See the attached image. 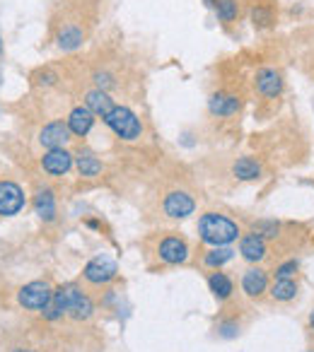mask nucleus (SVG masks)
<instances>
[{
    "mask_svg": "<svg viewBox=\"0 0 314 352\" xmlns=\"http://www.w3.org/2000/svg\"><path fill=\"white\" fill-rule=\"evenodd\" d=\"M41 314H44V318H49V321H56V318H61L63 314L73 316L75 321H87L94 314V304H92V299L80 292L75 285H61L59 289H54V297H51L49 307Z\"/></svg>",
    "mask_w": 314,
    "mask_h": 352,
    "instance_id": "obj_1",
    "label": "nucleus"
},
{
    "mask_svg": "<svg viewBox=\"0 0 314 352\" xmlns=\"http://www.w3.org/2000/svg\"><path fill=\"white\" fill-rule=\"evenodd\" d=\"M198 234L211 246H230L242 236L240 225L220 212H206L198 220Z\"/></svg>",
    "mask_w": 314,
    "mask_h": 352,
    "instance_id": "obj_2",
    "label": "nucleus"
},
{
    "mask_svg": "<svg viewBox=\"0 0 314 352\" xmlns=\"http://www.w3.org/2000/svg\"><path fill=\"white\" fill-rule=\"evenodd\" d=\"M104 123L114 131V135L121 138L126 142H133L143 135V123L128 107H114L112 111L104 116Z\"/></svg>",
    "mask_w": 314,
    "mask_h": 352,
    "instance_id": "obj_3",
    "label": "nucleus"
},
{
    "mask_svg": "<svg viewBox=\"0 0 314 352\" xmlns=\"http://www.w3.org/2000/svg\"><path fill=\"white\" fill-rule=\"evenodd\" d=\"M254 87H256V94L264 99H278L285 89V80H283V73L278 68H259L254 75Z\"/></svg>",
    "mask_w": 314,
    "mask_h": 352,
    "instance_id": "obj_4",
    "label": "nucleus"
},
{
    "mask_svg": "<svg viewBox=\"0 0 314 352\" xmlns=\"http://www.w3.org/2000/svg\"><path fill=\"white\" fill-rule=\"evenodd\" d=\"M51 297H54V292H51L49 283H41V280L25 285V287L17 292V302L25 309H32V311H44V309L49 307Z\"/></svg>",
    "mask_w": 314,
    "mask_h": 352,
    "instance_id": "obj_5",
    "label": "nucleus"
},
{
    "mask_svg": "<svg viewBox=\"0 0 314 352\" xmlns=\"http://www.w3.org/2000/svg\"><path fill=\"white\" fill-rule=\"evenodd\" d=\"M118 273V265L114 258H109V256H97V258H92L87 265H85L83 275L87 283L92 285H107L112 283L114 278H116Z\"/></svg>",
    "mask_w": 314,
    "mask_h": 352,
    "instance_id": "obj_6",
    "label": "nucleus"
},
{
    "mask_svg": "<svg viewBox=\"0 0 314 352\" xmlns=\"http://www.w3.org/2000/svg\"><path fill=\"white\" fill-rule=\"evenodd\" d=\"M157 256H160V261L167 263V265H182L189 261V246L182 236L169 234L160 241V246H157Z\"/></svg>",
    "mask_w": 314,
    "mask_h": 352,
    "instance_id": "obj_7",
    "label": "nucleus"
},
{
    "mask_svg": "<svg viewBox=\"0 0 314 352\" xmlns=\"http://www.w3.org/2000/svg\"><path fill=\"white\" fill-rule=\"evenodd\" d=\"M25 208V191L15 182H0V215L12 217Z\"/></svg>",
    "mask_w": 314,
    "mask_h": 352,
    "instance_id": "obj_8",
    "label": "nucleus"
},
{
    "mask_svg": "<svg viewBox=\"0 0 314 352\" xmlns=\"http://www.w3.org/2000/svg\"><path fill=\"white\" fill-rule=\"evenodd\" d=\"M251 27L256 32L273 30L275 22H278V12H275V0H254L249 10Z\"/></svg>",
    "mask_w": 314,
    "mask_h": 352,
    "instance_id": "obj_9",
    "label": "nucleus"
},
{
    "mask_svg": "<svg viewBox=\"0 0 314 352\" xmlns=\"http://www.w3.org/2000/svg\"><path fill=\"white\" fill-rule=\"evenodd\" d=\"M163 208H165V215L167 217H172V220H184V217L193 215L196 201H193L187 191H172V193H167Z\"/></svg>",
    "mask_w": 314,
    "mask_h": 352,
    "instance_id": "obj_10",
    "label": "nucleus"
},
{
    "mask_svg": "<svg viewBox=\"0 0 314 352\" xmlns=\"http://www.w3.org/2000/svg\"><path fill=\"white\" fill-rule=\"evenodd\" d=\"M240 109H242V99L232 92H225V89H222V92L211 94V99H208V111L218 118L235 116V113H240Z\"/></svg>",
    "mask_w": 314,
    "mask_h": 352,
    "instance_id": "obj_11",
    "label": "nucleus"
},
{
    "mask_svg": "<svg viewBox=\"0 0 314 352\" xmlns=\"http://www.w3.org/2000/svg\"><path fill=\"white\" fill-rule=\"evenodd\" d=\"M70 135H73V133H70L68 123L51 121L41 128L39 142H41V147H46V150H59V147H65V142L70 140Z\"/></svg>",
    "mask_w": 314,
    "mask_h": 352,
    "instance_id": "obj_12",
    "label": "nucleus"
},
{
    "mask_svg": "<svg viewBox=\"0 0 314 352\" xmlns=\"http://www.w3.org/2000/svg\"><path fill=\"white\" fill-rule=\"evenodd\" d=\"M75 157L70 155L65 147H59V150H46L44 157H41V166H44L46 174L51 176H63L70 171V166H73Z\"/></svg>",
    "mask_w": 314,
    "mask_h": 352,
    "instance_id": "obj_13",
    "label": "nucleus"
},
{
    "mask_svg": "<svg viewBox=\"0 0 314 352\" xmlns=\"http://www.w3.org/2000/svg\"><path fill=\"white\" fill-rule=\"evenodd\" d=\"M240 254L244 256V261H249V263H259V261H264L266 256H269V246H266L264 236L249 232V234L240 236Z\"/></svg>",
    "mask_w": 314,
    "mask_h": 352,
    "instance_id": "obj_14",
    "label": "nucleus"
},
{
    "mask_svg": "<svg viewBox=\"0 0 314 352\" xmlns=\"http://www.w3.org/2000/svg\"><path fill=\"white\" fill-rule=\"evenodd\" d=\"M269 275H266V270L261 268H249L244 275H242V289H244L247 297L251 299H259L264 292H269Z\"/></svg>",
    "mask_w": 314,
    "mask_h": 352,
    "instance_id": "obj_15",
    "label": "nucleus"
},
{
    "mask_svg": "<svg viewBox=\"0 0 314 352\" xmlns=\"http://www.w3.org/2000/svg\"><path fill=\"white\" fill-rule=\"evenodd\" d=\"M94 113L90 111L87 107H75L73 111L68 113V118H65V123H68V128H70V133L73 135H78V138H85L90 131H92V126H94Z\"/></svg>",
    "mask_w": 314,
    "mask_h": 352,
    "instance_id": "obj_16",
    "label": "nucleus"
},
{
    "mask_svg": "<svg viewBox=\"0 0 314 352\" xmlns=\"http://www.w3.org/2000/svg\"><path fill=\"white\" fill-rule=\"evenodd\" d=\"M85 107H87L90 111L94 113V116H102L104 118L114 107H116V104H114V99L109 97V92L94 87V89H90V92L85 94Z\"/></svg>",
    "mask_w": 314,
    "mask_h": 352,
    "instance_id": "obj_17",
    "label": "nucleus"
},
{
    "mask_svg": "<svg viewBox=\"0 0 314 352\" xmlns=\"http://www.w3.org/2000/svg\"><path fill=\"white\" fill-rule=\"evenodd\" d=\"M34 210L44 222L56 220V196L51 188H39L34 196Z\"/></svg>",
    "mask_w": 314,
    "mask_h": 352,
    "instance_id": "obj_18",
    "label": "nucleus"
},
{
    "mask_svg": "<svg viewBox=\"0 0 314 352\" xmlns=\"http://www.w3.org/2000/svg\"><path fill=\"white\" fill-rule=\"evenodd\" d=\"M232 176L240 182H256L261 176V162L254 160V157H240L232 164Z\"/></svg>",
    "mask_w": 314,
    "mask_h": 352,
    "instance_id": "obj_19",
    "label": "nucleus"
},
{
    "mask_svg": "<svg viewBox=\"0 0 314 352\" xmlns=\"http://www.w3.org/2000/svg\"><path fill=\"white\" fill-rule=\"evenodd\" d=\"M75 166H78L80 176H85V179H94V176L102 174V162L90 150H80L78 155H75Z\"/></svg>",
    "mask_w": 314,
    "mask_h": 352,
    "instance_id": "obj_20",
    "label": "nucleus"
},
{
    "mask_svg": "<svg viewBox=\"0 0 314 352\" xmlns=\"http://www.w3.org/2000/svg\"><path fill=\"white\" fill-rule=\"evenodd\" d=\"M269 294L275 302H293L297 297V283L293 278H275V283L269 287Z\"/></svg>",
    "mask_w": 314,
    "mask_h": 352,
    "instance_id": "obj_21",
    "label": "nucleus"
},
{
    "mask_svg": "<svg viewBox=\"0 0 314 352\" xmlns=\"http://www.w3.org/2000/svg\"><path fill=\"white\" fill-rule=\"evenodd\" d=\"M208 287H211V292L216 294V299H220V302L230 299V294L235 292V285H232V280L227 278L225 273H220V270L208 275Z\"/></svg>",
    "mask_w": 314,
    "mask_h": 352,
    "instance_id": "obj_22",
    "label": "nucleus"
},
{
    "mask_svg": "<svg viewBox=\"0 0 314 352\" xmlns=\"http://www.w3.org/2000/svg\"><path fill=\"white\" fill-rule=\"evenodd\" d=\"M83 39H85V34H83V30H80L78 25H63V27H61V32H59V46L63 51L80 49V46H83Z\"/></svg>",
    "mask_w": 314,
    "mask_h": 352,
    "instance_id": "obj_23",
    "label": "nucleus"
},
{
    "mask_svg": "<svg viewBox=\"0 0 314 352\" xmlns=\"http://www.w3.org/2000/svg\"><path fill=\"white\" fill-rule=\"evenodd\" d=\"M213 8L222 25H232L240 17V0H213Z\"/></svg>",
    "mask_w": 314,
    "mask_h": 352,
    "instance_id": "obj_24",
    "label": "nucleus"
},
{
    "mask_svg": "<svg viewBox=\"0 0 314 352\" xmlns=\"http://www.w3.org/2000/svg\"><path fill=\"white\" fill-rule=\"evenodd\" d=\"M232 256H235V251H232L230 246H216V249H211V251L206 254L203 263H206L208 268H220V265L230 263Z\"/></svg>",
    "mask_w": 314,
    "mask_h": 352,
    "instance_id": "obj_25",
    "label": "nucleus"
},
{
    "mask_svg": "<svg viewBox=\"0 0 314 352\" xmlns=\"http://www.w3.org/2000/svg\"><path fill=\"white\" fill-rule=\"evenodd\" d=\"M251 232L259 236H264V239H275L280 232V225L275 220H259L251 225Z\"/></svg>",
    "mask_w": 314,
    "mask_h": 352,
    "instance_id": "obj_26",
    "label": "nucleus"
},
{
    "mask_svg": "<svg viewBox=\"0 0 314 352\" xmlns=\"http://www.w3.org/2000/svg\"><path fill=\"white\" fill-rule=\"evenodd\" d=\"M32 80H34V85H39V87H54V85L59 82V73L51 68H44V70H36V73L32 75Z\"/></svg>",
    "mask_w": 314,
    "mask_h": 352,
    "instance_id": "obj_27",
    "label": "nucleus"
},
{
    "mask_svg": "<svg viewBox=\"0 0 314 352\" xmlns=\"http://www.w3.org/2000/svg\"><path fill=\"white\" fill-rule=\"evenodd\" d=\"M94 85H97L99 89H104V92H109V89L116 85V80H114V75L107 73V70H99V73H94Z\"/></svg>",
    "mask_w": 314,
    "mask_h": 352,
    "instance_id": "obj_28",
    "label": "nucleus"
},
{
    "mask_svg": "<svg viewBox=\"0 0 314 352\" xmlns=\"http://www.w3.org/2000/svg\"><path fill=\"white\" fill-rule=\"evenodd\" d=\"M297 268H300V263L295 258L285 261V263H280L278 268H275V278H293V275L297 273Z\"/></svg>",
    "mask_w": 314,
    "mask_h": 352,
    "instance_id": "obj_29",
    "label": "nucleus"
},
{
    "mask_svg": "<svg viewBox=\"0 0 314 352\" xmlns=\"http://www.w3.org/2000/svg\"><path fill=\"white\" fill-rule=\"evenodd\" d=\"M309 326H312V331H314V311H312V316H309Z\"/></svg>",
    "mask_w": 314,
    "mask_h": 352,
    "instance_id": "obj_30",
    "label": "nucleus"
},
{
    "mask_svg": "<svg viewBox=\"0 0 314 352\" xmlns=\"http://www.w3.org/2000/svg\"><path fill=\"white\" fill-rule=\"evenodd\" d=\"M15 352H32V350H15Z\"/></svg>",
    "mask_w": 314,
    "mask_h": 352,
    "instance_id": "obj_31",
    "label": "nucleus"
},
{
    "mask_svg": "<svg viewBox=\"0 0 314 352\" xmlns=\"http://www.w3.org/2000/svg\"><path fill=\"white\" fill-rule=\"evenodd\" d=\"M307 352H314V350H307Z\"/></svg>",
    "mask_w": 314,
    "mask_h": 352,
    "instance_id": "obj_32",
    "label": "nucleus"
}]
</instances>
